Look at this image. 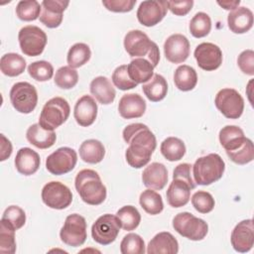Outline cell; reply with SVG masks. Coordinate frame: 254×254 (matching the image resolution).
Here are the masks:
<instances>
[{"instance_id":"22","label":"cell","mask_w":254,"mask_h":254,"mask_svg":"<svg viewBox=\"0 0 254 254\" xmlns=\"http://www.w3.org/2000/svg\"><path fill=\"white\" fill-rule=\"evenodd\" d=\"M14 163L17 171L21 175L31 176L39 170L41 159L36 151L31 148L24 147L17 152Z\"/></svg>"},{"instance_id":"52","label":"cell","mask_w":254,"mask_h":254,"mask_svg":"<svg viewBox=\"0 0 254 254\" xmlns=\"http://www.w3.org/2000/svg\"><path fill=\"white\" fill-rule=\"evenodd\" d=\"M217 4L225 10H234L239 6L240 1L239 0H235V1H217Z\"/></svg>"},{"instance_id":"11","label":"cell","mask_w":254,"mask_h":254,"mask_svg":"<svg viewBox=\"0 0 254 254\" xmlns=\"http://www.w3.org/2000/svg\"><path fill=\"white\" fill-rule=\"evenodd\" d=\"M216 108L229 119H238L244 110V100L234 88L220 89L214 99Z\"/></svg>"},{"instance_id":"33","label":"cell","mask_w":254,"mask_h":254,"mask_svg":"<svg viewBox=\"0 0 254 254\" xmlns=\"http://www.w3.org/2000/svg\"><path fill=\"white\" fill-rule=\"evenodd\" d=\"M139 202L142 208L151 215H157L164 209V202L161 194L152 189L145 190L141 192Z\"/></svg>"},{"instance_id":"5","label":"cell","mask_w":254,"mask_h":254,"mask_svg":"<svg viewBox=\"0 0 254 254\" xmlns=\"http://www.w3.org/2000/svg\"><path fill=\"white\" fill-rule=\"evenodd\" d=\"M70 107L63 97H53L48 100L40 114L39 124L46 130L54 131L63 125L68 118Z\"/></svg>"},{"instance_id":"32","label":"cell","mask_w":254,"mask_h":254,"mask_svg":"<svg viewBox=\"0 0 254 254\" xmlns=\"http://www.w3.org/2000/svg\"><path fill=\"white\" fill-rule=\"evenodd\" d=\"M26 68L25 59L16 54L8 53L2 56L0 60V69L3 74L8 76H18L24 72Z\"/></svg>"},{"instance_id":"14","label":"cell","mask_w":254,"mask_h":254,"mask_svg":"<svg viewBox=\"0 0 254 254\" xmlns=\"http://www.w3.org/2000/svg\"><path fill=\"white\" fill-rule=\"evenodd\" d=\"M168 11L167 1L147 0L140 3L137 10V19L140 24L146 27H153L159 24Z\"/></svg>"},{"instance_id":"2","label":"cell","mask_w":254,"mask_h":254,"mask_svg":"<svg viewBox=\"0 0 254 254\" xmlns=\"http://www.w3.org/2000/svg\"><path fill=\"white\" fill-rule=\"evenodd\" d=\"M75 190L81 199L90 205H99L106 198V187L97 172L90 169L79 171L74 180Z\"/></svg>"},{"instance_id":"7","label":"cell","mask_w":254,"mask_h":254,"mask_svg":"<svg viewBox=\"0 0 254 254\" xmlns=\"http://www.w3.org/2000/svg\"><path fill=\"white\" fill-rule=\"evenodd\" d=\"M9 95L13 107L20 113L29 114L37 106V89L33 84L27 81H20L13 84Z\"/></svg>"},{"instance_id":"24","label":"cell","mask_w":254,"mask_h":254,"mask_svg":"<svg viewBox=\"0 0 254 254\" xmlns=\"http://www.w3.org/2000/svg\"><path fill=\"white\" fill-rule=\"evenodd\" d=\"M179 252V243L175 236L167 231L156 234L147 246L148 254H177Z\"/></svg>"},{"instance_id":"46","label":"cell","mask_w":254,"mask_h":254,"mask_svg":"<svg viewBox=\"0 0 254 254\" xmlns=\"http://www.w3.org/2000/svg\"><path fill=\"white\" fill-rule=\"evenodd\" d=\"M112 82L120 90H129L137 86L138 83L133 81L127 70V64L117 66L112 73Z\"/></svg>"},{"instance_id":"18","label":"cell","mask_w":254,"mask_h":254,"mask_svg":"<svg viewBox=\"0 0 254 254\" xmlns=\"http://www.w3.org/2000/svg\"><path fill=\"white\" fill-rule=\"evenodd\" d=\"M69 1L67 0H44L40 21L48 28H57L63 22L64 11L67 8Z\"/></svg>"},{"instance_id":"27","label":"cell","mask_w":254,"mask_h":254,"mask_svg":"<svg viewBox=\"0 0 254 254\" xmlns=\"http://www.w3.org/2000/svg\"><path fill=\"white\" fill-rule=\"evenodd\" d=\"M26 138L30 144L39 149H48L52 147L57 140L54 131L44 129L39 123L31 125L26 132Z\"/></svg>"},{"instance_id":"17","label":"cell","mask_w":254,"mask_h":254,"mask_svg":"<svg viewBox=\"0 0 254 254\" xmlns=\"http://www.w3.org/2000/svg\"><path fill=\"white\" fill-rule=\"evenodd\" d=\"M166 59L173 64H182L190 56V42L182 34L171 35L164 44Z\"/></svg>"},{"instance_id":"49","label":"cell","mask_w":254,"mask_h":254,"mask_svg":"<svg viewBox=\"0 0 254 254\" xmlns=\"http://www.w3.org/2000/svg\"><path fill=\"white\" fill-rule=\"evenodd\" d=\"M191 165L189 163H182L178 165L173 173V179H180L190 185L191 190L195 188V182L191 178Z\"/></svg>"},{"instance_id":"50","label":"cell","mask_w":254,"mask_h":254,"mask_svg":"<svg viewBox=\"0 0 254 254\" xmlns=\"http://www.w3.org/2000/svg\"><path fill=\"white\" fill-rule=\"evenodd\" d=\"M168 9L177 16H185L187 15L193 6L192 0H185V1H167Z\"/></svg>"},{"instance_id":"6","label":"cell","mask_w":254,"mask_h":254,"mask_svg":"<svg viewBox=\"0 0 254 254\" xmlns=\"http://www.w3.org/2000/svg\"><path fill=\"white\" fill-rule=\"evenodd\" d=\"M173 227L180 235L192 241L202 240L208 232L207 223L188 211L180 212L173 218Z\"/></svg>"},{"instance_id":"34","label":"cell","mask_w":254,"mask_h":254,"mask_svg":"<svg viewBox=\"0 0 254 254\" xmlns=\"http://www.w3.org/2000/svg\"><path fill=\"white\" fill-rule=\"evenodd\" d=\"M161 153L170 162L181 160L186 154L185 143L177 137H168L161 144Z\"/></svg>"},{"instance_id":"26","label":"cell","mask_w":254,"mask_h":254,"mask_svg":"<svg viewBox=\"0 0 254 254\" xmlns=\"http://www.w3.org/2000/svg\"><path fill=\"white\" fill-rule=\"evenodd\" d=\"M90 93L101 104H110L114 101L116 91L111 81L103 75L93 78L89 85Z\"/></svg>"},{"instance_id":"8","label":"cell","mask_w":254,"mask_h":254,"mask_svg":"<svg viewBox=\"0 0 254 254\" xmlns=\"http://www.w3.org/2000/svg\"><path fill=\"white\" fill-rule=\"evenodd\" d=\"M18 40L22 53L28 57L40 56L47 45L46 33L34 25L23 27L19 31Z\"/></svg>"},{"instance_id":"48","label":"cell","mask_w":254,"mask_h":254,"mask_svg":"<svg viewBox=\"0 0 254 254\" xmlns=\"http://www.w3.org/2000/svg\"><path fill=\"white\" fill-rule=\"evenodd\" d=\"M102 4L111 12L125 13L130 12L134 8L136 0H102Z\"/></svg>"},{"instance_id":"30","label":"cell","mask_w":254,"mask_h":254,"mask_svg":"<svg viewBox=\"0 0 254 254\" xmlns=\"http://www.w3.org/2000/svg\"><path fill=\"white\" fill-rule=\"evenodd\" d=\"M80 159L88 164L100 163L105 156V148L103 144L95 139H88L79 146Z\"/></svg>"},{"instance_id":"36","label":"cell","mask_w":254,"mask_h":254,"mask_svg":"<svg viewBox=\"0 0 254 254\" xmlns=\"http://www.w3.org/2000/svg\"><path fill=\"white\" fill-rule=\"evenodd\" d=\"M116 216L120 221L121 227L126 231L134 230L138 227L141 221V214L133 205L122 206L117 210Z\"/></svg>"},{"instance_id":"23","label":"cell","mask_w":254,"mask_h":254,"mask_svg":"<svg viewBox=\"0 0 254 254\" xmlns=\"http://www.w3.org/2000/svg\"><path fill=\"white\" fill-rule=\"evenodd\" d=\"M253 13L246 7H237L227 16L228 28L234 34H243L248 32L253 26Z\"/></svg>"},{"instance_id":"1","label":"cell","mask_w":254,"mask_h":254,"mask_svg":"<svg viewBox=\"0 0 254 254\" xmlns=\"http://www.w3.org/2000/svg\"><path fill=\"white\" fill-rule=\"evenodd\" d=\"M122 135L124 141L129 144L125 152L128 165L135 169L146 166L157 147L154 133L143 123H133L124 128Z\"/></svg>"},{"instance_id":"4","label":"cell","mask_w":254,"mask_h":254,"mask_svg":"<svg viewBox=\"0 0 254 254\" xmlns=\"http://www.w3.org/2000/svg\"><path fill=\"white\" fill-rule=\"evenodd\" d=\"M191 167L195 184L208 186L221 179L225 170V163L218 154L211 153L196 159Z\"/></svg>"},{"instance_id":"15","label":"cell","mask_w":254,"mask_h":254,"mask_svg":"<svg viewBox=\"0 0 254 254\" xmlns=\"http://www.w3.org/2000/svg\"><path fill=\"white\" fill-rule=\"evenodd\" d=\"M193 56L197 65L206 71L217 69L222 64V52L212 43H201L196 46Z\"/></svg>"},{"instance_id":"29","label":"cell","mask_w":254,"mask_h":254,"mask_svg":"<svg viewBox=\"0 0 254 254\" xmlns=\"http://www.w3.org/2000/svg\"><path fill=\"white\" fill-rule=\"evenodd\" d=\"M142 90L150 101L158 102L166 97L168 92V83L163 75L155 73L149 81L143 83Z\"/></svg>"},{"instance_id":"28","label":"cell","mask_w":254,"mask_h":254,"mask_svg":"<svg viewBox=\"0 0 254 254\" xmlns=\"http://www.w3.org/2000/svg\"><path fill=\"white\" fill-rule=\"evenodd\" d=\"M154 66L146 59L136 58L127 65L130 78L136 83H146L154 75Z\"/></svg>"},{"instance_id":"10","label":"cell","mask_w":254,"mask_h":254,"mask_svg":"<svg viewBox=\"0 0 254 254\" xmlns=\"http://www.w3.org/2000/svg\"><path fill=\"white\" fill-rule=\"evenodd\" d=\"M121 228L116 215L106 213L99 216L91 226V236L95 242L101 245L111 244L117 238Z\"/></svg>"},{"instance_id":"19","label":"cell","mask_w":254,"mask_h":254,"mask_svg":"<svg viewBox=\"0 0 254 254\" xmlns=\"http://www.w3.org/2000/svg\"><path fill=\"white\" fill-rule=\"evenodd\" d=\"M118 111L124 119L139 118L146 111V101L138 93L124 94L119 100Z\"/></svg>"},{"instance_id":"16","label":"cell","mask_w":254,"mask_h":254,"mask_svg":"<svg viewBox=\"0 0 254 254\" xmlns=\"http://www.w3.org/2000/svg\"><path fill=\"white\" fill-rule=\"evenodd\" d=\"M231 245L240 253L248 252L254 244V225L252 219H244L233 228L231 232Z\"/></svg>"},{"instance_id":"21","label":"cell","mask_w":254,"mask_h":254,"mask_svg":"<svg viewBox=\"0 0 254 254\" xmlns=\"http://www.w3.org/2000/svg\"><path fill=\"white\" fill-rule=\"evenodd\" d=\"M142 181L148 189L161 190L168 183V170L162 163H151L144 169Z\"/></svg>"},{"instance_id":"12","label":"cell","mask_w":254,"mask_h":254,"mask_svg":"<svg viewBox=\"0 0 254 254\" xmlns=\"http://www.w3.org/2000/svg\"><path fill=\"white\" fill-rule=\"evenodd\" d=\"M77 162L76 152L69 147H61L48 156L46 160L47 170L55 175L61 176L72 171Z\"/></svg>"},{"instance_id":"13","label":"cell","mask_w":254,"mask_h":254,"mask_svg":"<svg viewBox=\"0 0 254 254\" xmlns=\"http://www.w3.org/2000/svg\"><path fill=\"white\" fill-rule=\"evenodd\" d=\"M43 202L54 209H64L72 201L71 190L63 183L52 181L42 190Z\"/></svg>"},{"instance_id":"25","label":"cell","mask_w":254,"mask_h":254,"mask_svg":"<svg viewBox=\"0 0 254 254\" xmlns=\"http://www.w3.org/2000/svg\"><path fill=\"white\" fill-rule=\"evenodd\" d=\"M191 188L188 183L180 179H173L167 190V200L172 207H182L190 198Z\"/></svg>"},{"instance_id":"51","label":"cell","mask_w":254,"mask_h":254,"mask_svg":"<svg viewBox=\"0 0 254 254\" xmlns=\"http://www.w3.org/2000/svg\"><path fill=\"white\" fill-rule=\"evenodd\" d=\"M1 138V156L0 161H5L12 154V144L10 140H8L3 134L0 135Z\"/></svg>"},{"instance_id":"9","label":"cell","mask_w":254,"mask_h":254,"mask_svg":"<svg viewBox=\"0 0 254 254\" xmlns=\"http://www.w3.org/2000/svg\"><path fill=\"white\" fill-rule=\"evenodd\" d=\"M61 240L71 247L81 246L87 237L85 218L77 213L66 216L60 231Z\"/></svg>"},{"instance_id":"41","label":"cell","mask_w":254,"mask_h":254,"mask_svg":"<svg viewBox=\"0 0 254 254\" xmlns=\"http://www.w3.org/2000/svg\"><path fill=\"white\" fill-rule=\"evenodd\" d=\"M77 81H78L77 71L68 65L62 66L56 71L55 83L60 88L70 89L76 85Z\"/></svg>"},{"instance_id":"45","label":"cell","mask_w":254,"mask_h":254,"mask_svg":"<svg viewBox=\"0 0 254 254\" xmlns=\"http://www.w3.org/2000/svg\"><path fill=\"white\" fill-rule=\"evenodd\" d=\"M1 219L10 224L15 230H18L24 226L26 222V214L20 206L10 205L4 210Z\"/></svg>"},{"instance_id":"47","label":"cell","mask_w":254,"mask_h":254,"mask_svg":"<svg viewBox=\"0 0 254 254\" xmlns=\"http://www.w3.org/2000/svg\"><path fill=\"white\" fill-rule=\"evenodd\" d=\"M237 64L240 70L248 75L254 74V52L252 50L243 51L237 59Z\"/></svg>"},{"instance_id":"20","label":"cell","mask_w":254,"mask_h":254,"mask_svg":"<svg viewBox=\"0 0 254 254\" xmlns=\"http://www.w3.org/2000/svg\"><path fill=\"white\" fill-rule=\"evenodd\" d=\"M73 116L76 123L82 127H88L96 119L97 104L90 95L81 96L75 103Z\"/></svg>"},{"instance_id":"31","label":"cell","mask_w":254,"mask_h":254,"mask_svg":"<svg viewBox=\"0 0 254 254\" xmlns=\"http://www.w3.org/2000/svg\"><path fill=\"white\" fill-rule=\"evenodd\" d=\"M174 82L182 91L192 90L197 83V74L193 67L182 64L177 67L174 73Z\"/></svg>"},{"instance_id":"43","label":"cell","mask_w":254,"mask_h":254,"mask_svg":"<svg viewBox=\"0 0 254 254\" xmlns=\"http://www.w3.org/2000/svg\"><path fill=\"white\" fill-rule=\"evenodd\" d=\"M28 72L37 81H47L54 75V67L47 61H37L28 66Z\"/></svg>"},{"instance_id":"37","label":"cell","mask_w":254,"mask_h":254,"mask_svg":"<svg viewBox=\"0 0 254 254\" xmlns=\"http://www.w3.org/2000/svg\"><path fill=\"white\" fill-rule=\"evenodd\" d=\"M42 12V5L36 0H22L16 6V15L22 21L30 22L38 19Z\"/></svg>"},{"instance_id":"40","label":"cell","mask_w":254,"mask_h":254,"mask_svg":"<svg viewBox=\"0 0 254 254\" xmlns=\"http://www.w3.org/2000/svg\"><path fill=\"white\" fill-rule=\"evenodd\" d=\"M15 229L6 221L0 222V253L14 254L16 251Z\"/></svg>"},{"instance_id":"35","label":"cell","mask_w":254,"mask_h":254,"mask_svg":"<svg viewBox=\"0 0 254 254\" xmlns=\"http://www.w3.org/2000/svg\"><path fill=\"white\" fill-rule=\"evenodd\" d=\"M90 57V48L84 43H76L69 48L66 56V61L68 66L72 68H77L85 64L89 61Z\"/></svg>"},{"instance_id":"44","label":"cell","mask_w":254,"mask_h":254,"mask_svg":"<svg viewBox=\"0 0 254 254\" xmlns=\"http://www.w3.org/2000/svg\"><path fill=\"white\" fill-rule=\"evenodd\" d=\"M191 204L196 211L200 213H208L214 208L215 201L209 192L198 190L192 194Z\"/></svg>"},{"instance_id":"42","label":"cell","mask_w":254,"mask_h":254,"mask_svg":"<svg viewBox=\"0 0 254 254\" xmlns=\"http://www.w3.org/2000/svg\"><path fill=\"white\" fill-rule=\"evenodd\" d=\"M120 252L122 254H144L145 242L143 238L136 233H128L120 243Z\"/></svg>"},{"instance_id":"38","label":"cell","mask_w":254,"mask_h":254,"mask_svg":"<svg viewBox=\"0 0 254 254\" xmlns=\"http://www.w3.org/2000/svg\"><path fill=\"white\" fill-rule=\"evenodd\" d=\"M189 29L194 38H203L207 36L211 30L210 17L204 12H197L191 18Z\"/></svg>"},{"instance_id":"3","label":"cell","mask_w":254,"mask_h":254,"mask_svg":"<svg viewBox=\"0 0 254 254\" xmlns=\"http://www.w3.org/2000/svg\"><path fill=\"white\" fill-rule=\"evenodd\" d=\"M124 48L130 57L148 60L154 67L160 61V51L157 44L140 30H131L124 37Z\"/></svg>"},{"instance_id":"39","label":"cell","mask_w":254,"mask_h":254,"mask_svg":"<svg viewBox=\"0 0 254 254\" xmlns=\"http://www.w3.org/2000/svg\"><path fill=\"white\" fill-rule=\"evenodd\" d=\"M229 159L238 165H246L253 161L254 159V146L253 142L246 138L243 144H241L237 149L233 151L226 152Z\"/></svg>"}]
</instances>
